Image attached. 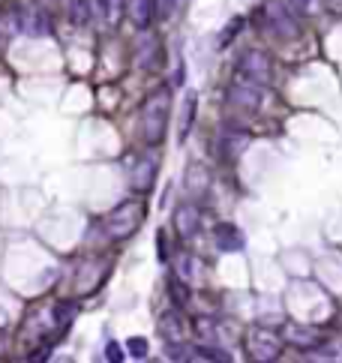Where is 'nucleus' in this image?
Instances as JSON below:
<instances>
[{
	"label": "nucleus",
	"instance_id": "9",
	"mask_svg": "<svg viewBox=\"0 0 342 363\" xmlns=\"http://www.w3.org/2000/svg\"><path fill=\"white\" fill-rule=\"evenodd\" d=\"M153 177H156V157H141L132 168V186L138 193H147L153 186Z\"/></svg>",
	"mask_w": 342,
	"mask_h": 363
},
{
	"label": "nucleus",
	"instance_id": "12",
	"mask_svg": "<svg viewBox=\"0 0 342 363\" xmlns=\"http://www.w3.org/2000/svg\"><path fill=\"white\" fill-rule=\"evenodd\" d=\"M126 15H129V21L144 30V27H150L153 21V0H126Z\"/></svg>",
	"mask_w": 342,
	"mask_h": 363
},
{
	"label": "nucleus",
	"instance_id": "16",
	"mask_svg": "<svg viewBox=\"0 0 342 363\" xmlns=\"http://www.w3.org/2000/svg\"><path fill=\"white\" fill-rule=\"evenodd\" d=\"M288 339H291L294 346H303V348L318 346V333L309 330V328H294V330H288Z\"/></svg>",
	"mask_w": 342,
	"mask_h": 363
},
{
	"label": "nucleus",
	"instance_id": "19",
	"mask_svg": "<svg viewBox=\"0 0 342 363\" xmlns=\"http://www.w3.org/2000/svg\"><path fill=\"white\" fill-rule=\"evenodd\" d=\"M126 351H129V355L132 357H147V339H144V337H132L129 342H126Z\"/></svg>",
	"mask_w": 342,
	"mask_h": 363
},
{
	"label": "nucleus",
	"instance_id": "10",
	"mask_svg": "<svg viewBox=\"0 0 342 363\" xmlns=\"http://www.w3.org/2000/svg\"><path fill=\"white\" fill-rule=\"evenodd\" d=\"M213 240H216V247H219L222 252H237V249H243V234H240L237 225H231V222L216 225Z\"/></svg>",
	"mask_w": 342,
	"mask_h": 363
},
{
	"label": "nucleus",
	"instance_id": "1",
	"mask_svg": "<svg viewBox=\"0 0 342 363\" xmlns=\"http://www.w3.org/2000/svg\"><path fill=\"white\" fill-rule=\"evenodd\" d=\"M168 114H171V90L168 87L153 90L141 108V139L147 144H159L165 139Z\"/></svg>",
	"mask_w": 342,
	"mask_h": 363
},
{
	"label": "nucleus",
	"instance_id": "7",
	"mask_svg": "<svg viewBox=\"0 0 342 363\" xmlns=\"http://www.w3.org/2000/svg\"><path fill=\"white\" fill-rule=\"evenodd\" d=\"M267 15H270V27H273L276 36H282V39H291V36H297V18L288 12V9L282 3H267Z\"/></svg>",
	"mask_w": 342,
	"mask_h": 363
},
{
	"label": "nucleus",
	"instance_id": "14",
	"mask_svg": "<svg viewBox=\"0 0 342 363\" xmlns=\"http://www.w3.org/2000/svg\"><path fill=\"white\" fill-rule=\"evenodd\" d=\"M174 270H177V279H180L183 285L195 283V261H192V256H189V252H180L177 261H174Z\"/></svg>",
	"mask_w": 342,
	"mask_h": 363
},
{
	"label": "nucleus",
	"instance_id": "8",
	"mask_svg": "<svg viewBox=\"0 0 342 363\" xmlns=\"http://www.w3.org/2000/svg\"><path fill=\"white\" fill-rule=\"evenodd\" d=\"M174 229L183 240H192L198 231H201V211L192 204H183L174 211Z\"/></svg>",
	"mask_w": 342,
	"mask_h": 363
},
{
	"label": "nucleus",
	"instance_id": "2",
	"mask_svg": "<svg viewBox=\"0 0 342 363\" xmlns=\"http://www.w3.org/2000/svg\"><path fill=\"white\" fill-rule=\"evenodd\" d=\"M141 222H144V204L141 202H123L102 220V229L111 240H123V238H129V234L138 231Z\"/></svg>",
	"mask_w": 342,
	"mask_h": 363
},
{
	"label": "nucleus",
	"instance_id": "11",
	"mask_svg": "<svg viewBox=\"0 0 342 363\" xmlns=\"http://www.w3.org/2000/svg\"><path fill=\"white\" fill-rule=\"evenodd\" d=\"M186 193L189 195H204L207 186H210V171H207L201 162H192V166L186 168Z\"/></svg>",
	"mask_w": 342,
	"mask_h": 363
},
{
	"label": "nucleus",
	"instance_id": "15",
	"mask_svg": "<svg viewBox=\"0 0 342 363\" xmlns=\"http://www.w3.org/2000/svg\"><path fill=\"white\" fill-rule=\"evenodd\" d=\"M192 121H195V94H186V99H183V112H180V132H177V141L186 139V132H189V126H192Z\"/></svg>",
	"mask_w": 342,
	"mask_h": 363
},
{
	"label": "nucleus",
	"instance_id": "5",
	"mask_svg": "<svg viewBox=\"0 0 342 363\" xmlns=\"http://www.w3.org/2000/svg\"><path fill=\"white\" fill-rule=\"evenodd\" d=\"M228 103L246 108V112H255L258 103H261V85H255V81H249L246 76L237 72V81H234L231 90H228Z\"/></svg>",
	"mask_w": 342,
	"mask_h": 363
},
{
	"label": "nucleus",
	"instance_id": "18",
	"mask_svg": "<svg viewBox=\"0 0 342 363\" xmlns=\"http://www.w3.org/2000/svg\"><path fill=\"white\" fill-rule=\"evenodd\" d=\"M72 319H75V306H72V303H57V306H54V321H57L60 328H63V324H69Z\"/></svg>",
	"mask_w": 342,
	"mask_h": 363
},
{
	"label": "nucleus",
	"instance_id": "3",
	"mask_svg": "<svg viewBox=\"0 0 342 363\" xmlns=\"http://www.w3.org/2000/svg\"><path fill=\"white\" fill-rule=\"evenodd\" d=\"M246 355H249V360L270 363V360H276L279 355H282V339H279L273 330L252 328L246 333Z\"/></svg>",
	"mask_w": 342,
	"mask_h": 363
},
{
	"label": "nucleus",
	"instance_id": "4",
	"mask_svg": "<svg viewBox=\"0 0 342 363\" xmlns=\"http://www.w3.org/2000/svg\"><path fill=\"white\" fill-rule=\"evenodd\" d=\"M240 76H246L249 81H255V85H270V78H273V63H270V57L264 51H258V48H252L246 51L240 57Z\"/></svg>",
	"mask_w": 342,
	"mask_h": 363
},
{
	"label": "nucleus",
	"instance_id": "13",
	"mask_svg": "<svg viewBox=\"0 0 342 363\" xmlns=\"http://www.w3.org/2000/svg\"><path fill=\"white\" fill-rule=\"evenodd\" d=\"M159 337L168 342H183V321H180L177 310H168L165 315L159 319Z\"/></svg>",
	"mask_w": 342,
	"mask_h": 363
},
{
	"label": "nucleus",
	"instance_id": "20",
	"mask_svg": "<svg viewBox=\"0 0 342 363\" xmlns=\"http://www.w3.org/2000/svg\"><path fill=\"white\" fill-rule=\"evenodd\" d=\"M105 360L120 363V360H123V348L117 346V342H108V346H105Z\"/></svg>",
	"mask_w": 342,
	"mask_h": 363
},
{
	"label": "nucleus",
	"instance_id": "17",
	"mask_svg": "<svg viewBox=\"0 0 342 363\" xmlns=\"http://www.w3.org/2000/svg\"><path fill=\"white\" fill-rule=\"evenodd\" d=\"M150 54H156V39H150V36H147V39H141V51H138V63H141L144 69L153 67V57H150Z\"/></svg>",
	"mask_w": 342,
	"mask_h": 363
},
{
	"label": "nucleus",
	"instance_id": "6",
	"mask_svg": "<svg viewBox=\"0 0 342 363\" xmlns=\"http://www.w3.org/2000/svg\"><path fill=\"white\" fill-rule=\"evenodd\" d=\"M90 18L102 27V30H114L123 12V0H87Z\"/></svg>",
	"mask_w": 342,
	"mask_h": 363
}]
</instances>
